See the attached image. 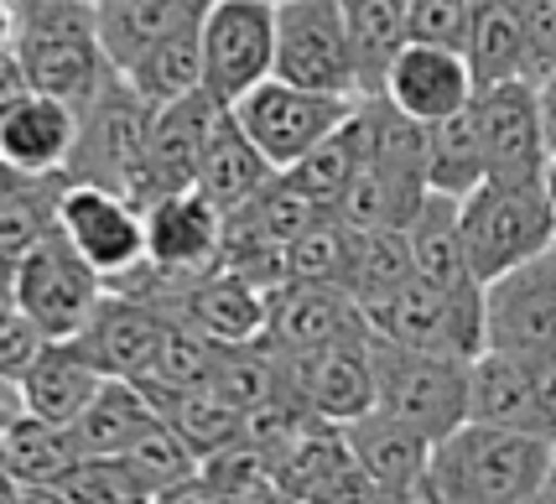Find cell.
Here are the masks:
<instances>
[{
  "label": "cell",
  "instance_id": "1",
  "mask_svg": "<svg viewBox=\"0 0 556 504\" xmlns=\"http://www.w3.org/2000/svg\"><path fill=\"white\" fill-rule=\"evenodd\" d=\"M556 442L520 427L463 421L432 442L421 500L432 504H526L546 494Z\"/></svg>",
  "mask_w": 556,
  "mask_h": 504
},
{
  "label": "cell",
  "instance_id": "2",
  "mask_svg": "<svg viewBox=\"0 0 556 504\" xmlns=\"http://www.w3.org/2000/svg\"><path fill=\"white\" fill-rule=\"evenodd\" d=\"M16 63L26 73V89L84 110L115 73L99 37V0H22Z\"/></svg>",
  "mask_w": 556,
  "mask_h": 504
},
{
  "label": "cell",
  "instance_id": "3",
  "mask_svg": "<svg viewBox=\"0 0 556 504\" xmlns=\"http://www.w3.org/2000/svg\"><path fill=\"white\" fill-rule=\"evenodd\" d=\"M458 224L468 270L479 281H494L509 265L531 261L556 244V203L546 192V177H531V182L484 177L473 192L458 198Z\"/></svg>",
  "mask_w": 556,
  "mask_h": 504
},
{
  "label": "cell",
  "instance_id": "4",
  "mask_svg": "<svg viewBox=\"0 0 556 504\" xmlns=\"http://www.w3.org/2000/svg\"><path fill=\"white\" fill-rule=\"evenodd\" d=\"M468 369L473 360L406 349L395 338L369 333V375H375V406L412 421L416 432L447 437L468 421Z\"/></svg>",
  "mask_w": 556,
  "mask_h": 504
},
{
  "label": "cell",
  "instance_id": "5",
  "mask_svg": "<svg viewBox=\"0 0 556 504\" xmlns=\"http://www.w3.org/2000/svg\"><path fill=\"white\" fill-rule=\"evenodd\" d=\"M151 121H156V104L115 68L110 84L78 110V141H73L63 177L68 182H99V188H115L130 198L146 162Z\"/></svg>",
  "mask_w": 556,
  "mask_h": 504
},
{
  "label": "cell",
  "instance_id": "6",
  "mask_svg": "<svg viewBox=\"0 0 556 504\" xmlns=\"http://www.w3.org/2000/svg\"><path fill=\"white\" fill-rule=\"evenodd\" d=\"M369 333L395 338L406 349H427V354H453V360H479L484 343V287L442 291L432 281L412 276L406 287L364 307Z\"/></svg>",
  "mask_w": 556,
  "mask_h": 504
},
{
  "label": "cell",
  "instance_id": "7",
  "mask_svg": "<svg viewBox=\"0 0 556 504\" xmlns=\"http://www.w3.org/2000/svg\"><path fill=\"white\" fill-rule=\"evenodd\" d=\"M364 94H328V89H302L270 73L266 84H255L250 94H240L229 110L244 125V136L270 156V167L287 172L296 167L313 146H323L343 121L359 110Z\"/></svg>",
  "mask_w": 556,
  "mask_h": 504
},
{
  "label": "cell",
  "instance_id": "8",
  "mask_svg": "<svg viewBox=\"0 0 556 504\" xmlns=\"http://www.w3.org/2000/svg\"><path fill=\"white\" fill-rule=\"evenodd\" d=\"M104 297V276L78 255V244L52 224L42 240L11 265V302L42 338H73Z\"/></svg>",
  "mask_w": 556,
  "mask_h": 504
},
{
  "label": "cell",
  "instance_id": "9",
  "mask_svg": "<svg viewBox=\"0 0 556 504\" xmlns=\"http://www.w3.org/2000/svg\"><path fill=\"white\" fill-rule=\"evenodd\" d=\"M276 78L328 94H359L343 0H276Z\"/></svg>",
  "mask_w": 556,
  "mask_h": 504
},
{
  "label": "cell",
  "instance_id": "10",
  "mask_svg": "<svg viewBox=\"0 0 556 504\" xmlns=\"http://www.w3.org/2000/svg\"><path fill=\"white\" fill-rule=\"evenodd\" d=\"M276 73V0H214L203 16V89L235 104Z\"/></svg>",
  "mask_w": 556,
  "mask_h": 504
},
{
  "label": "cell",
  "instance_id": "11",
  "mask_svg": "<svg viewBox=\"0 0 556 504\" xmlns=\"http://www.w3.org/2000/svg\"><path fill=\"white\" fill-rule=\"evenodd\" d=\"M58 229L104 276V287H115L121 276H130L146 261V218L115 188L63 182V192H58Z\"/></svg>",
  "mask_w": 556,
  "mask_h": 504
},
{
  "label": "cell",
  "instance_id": "12",
  "mask_svg": "<svg viewBox=\"0 0 556 504\" xmlns=\"http://www.w3.org/2000/svg\"><path fill=\"white\" fill-rule=\"evenodd\" d=\"M484 343L505 354L556 349V244L484 281Z\"/></svg>",
  "mask_w": 556,
  "mask_h": 504
},
{
  "label": "cell",
  "instance_id": "13",
  "mask_svg": "<svg viewBox=\"0 0 556 504\" xmlns=\"http://www.w3.org/2000/svg\"><path fill=\"white\" fill-rule=\"evenodd\" d=\"M473 121L484 136L489 177H509V182H531L546 177V121H541V99H535L531 78H505V84H484L473 94Z\"/></svg>",
  "mask_w": 556,
  "mask_h": 504
},
{
  "label": "cell",
  "instance_id": "14",
  "mask_svg": "<svg viewBox=\"0 0 556 504\" xmlns=\"http://www.w3.org/2000/svg\"><path fill=\"white\" fill-rule=\"evenodd\" d=\"M218 110L224 104L208 89H193V94L172 99V104H156L141 177H136V192H130L136 209L167 198V192L198 188V162H203V146H208V130H214Z\"/></svg>",
  "mask_w": 556,
  "mask_h": 504
},
{
  "label": "cell",
  "instance_id": "15",
  "mask_svg": "<svg viewBox=\"0 0 556 504\" xmlns=\"http://www.w3.org/2000/svg\"><path fill=\"white\" fill-rule=\"evenodd\" d=\"M281 354V349H276ZM281 380L287 390L313 406L323 421H354L375 406V375H369V333L339 338L323 349H302V354H281Z\"/></svg>",
  "mask_w": 556,
  "mask_h": 504
},
{
  "label": "cell",
  "instance_id": "16",
  "mask_svg": "<svg viewBox=\"0 0 556 504\" xmlns=\"http://www.w3.org/2000/svg\"><path fill=\"white\" fill-rule=\"evenodd\" d=\"M167 317L156 313L146 297L104 287L99 307L89 313V323L73 333V343L84 349V360L94 364L99 375H121V380H141L151 375V364L162 354V338H167Z\"/></svg>",
  "mask_w": 556,
  "mask_h": 504
},
{
  "label": "cell",
  "instance_id": "17",
  "mask_svg": "<svg viewBox=\"0 0 556 504\" xmlns=\"http://www.w3.org/2000/svg\"><path fill=\"white\" fill-rule=\"evenodd\" d=\"M369 317L354 302V291L333 287V281H296L266 291V343L281 354H302V349H323L339 338H364Z\"/></svg>",
  "mask_w": 556,
  "mask_h": 504
},
{
  "label": "cell",
  "instance_id": "18",
  "mask_svg": "<svg viewBox=\"0 0 556 504\" xmlns=\"http://www.w3.org/2000/svg\"><path fill=\"white\" fill-rule=\"evenodd\" d=\"M146 218V261L172 276H203L224 255V214L198 188L167 192L141 209Z\"/></svg>",
  "mask_w": 556,
  "mask_h": 504
},
{
  "label": "cell",
  "instance_id": "19",
  "mask_svg": "<svg viewBox=\"0 0 556 504\" xmlns=\"http://www.w3.org/2000/svg\"><path fill=\"white\" fill-rule=\"evenodd\" d=\"M380 94L390 104H401L412 121L432 125V121H447L458 115L463 104H473L479 84H473V68L463 48H437V42H406L401 58L390 63L386 73V89Z\"/></svg>",
  "mask_w": 556,
  "mask_h": 504
},
{
  "label": "cell",
  "instance_id": "20",
  "mask_svg": "<svg viewBox=\"0 0 556 504\" xmlns=\"http://www.w3.org/2000/svg\"><path fill=\"white\" fill-rule=\"evenodd\" d=\"M343 442L359 457V468L380 483L386 500H421L427 483V463H432V437L416 432L412 421L390 416V411L369 406L364 416L343 421Z\"/></svg>",
  "mask_w": 556,
  "mask_h": 504
},
{
  "label": "cell",
  "instance_id": "21",
  "mask_svg": "<svg viewBox=\"0 0 556 504\" xmlns=\"http://www.w3.org/2000/svg\"><path fill=\"white\" fill-rule=\"evenodd\" d=\"M78 141V110L68 99L22 89L0 110V162H11L26 177H52L68 167Z\"/></svg>",
  "mask_w": 556,
  "mask_h": 504
},
{
  "label": "cell",
  "instance_id": "22",
  "mask_svg": "<svg viewBox=\"0 0 556 504\" xmlns=\"http://www.w3.org/2000/svg\"><path fill=\"white\" fill-rule=\"evenodd\" d=\"M99 385H104V375L84 360V349L73 338H42V349L31 354V364L16 380V395H22V411L73 427L99 395Z\"/></svg>",
  "mask_w": 556,
  "mask_h": 504
},
{
  "label": "cell",
  "instance_id": "23",
  "mask_svg": "<svg viewBox=\"0 0 556 504\" xmlns=\"http://www.w3.org/2000/svg\"><path fill=\"white\" fill-rule=\"evenodd\" d=\"M468 416L473 421H494V427H520V432L552 437L531 360L526 354H505V349H484L473 360V369H468Z\"/></svg>",
  "mask_w": 556,
  "mask_h": 504
},
{
  "label": "cell",
  "instance_id": "24",
  "mask_svg": "<svg viewBox=\"0 0 556 504\" xmlns=\"http://www.w3.org/2000/svg\"><path fill=\"white\" fill-rule=\"evenodd\" d=\"M270 177H276L270 156L244 136V125L235 121V110L224 104L214 130H208L203 162H198V192L214 203L218 214H235V209H244L255 192L266 188Z\"/></svg>",
  "mask_w": 556,
  "mask_h": 504
},
{
  "label": "cell",
  "instance_id": "25",
  "mask_svg": "<svg viewBox=\"0 0 556 504\" xmlns=\"http://www.w3.org/2000/svg\"><path fill=\"white\" fill-rule=\"evenodd\" d=\"M406 244H412V265L421 281H432L442 291H463V287H484L473 270H468V250H463V224H458V198L453 192L427 188L421 209L406 224Z\"/></svg>",
  "mask_w": 556,
  "mask_h": 504
},
{
  "label": "cell",
  "instance_id": "26",
  "mask_svg": "<svg viewBox=\"0 0 556 504\" xmlns=\"http://www.w3.org/2000/svg\"><path fill=\"white\" fill-rule=\"evenodd\" d=\"M0 457L11 463V474L26 483L31 500H48L52 483L84 457V442H78V432L63 427V421H42V416H31V411H16V416L0 427Z\"/></svg>",
  "mask_w": 556,
  "mask_h": 504
},
{
  "label": "cell",
  "instance_id": "27",
  "mask_svg": "<svg viewBox=\"0 0 556 504\" xmlns=\"http://www.w3.org/2000/svg\"><path fill=\"white\" fill-rule=\"evenodd\" d=\"M214 0H99V37L110 63L125 68L141 48L167 37L177 26H203Z\"/></svg>",
  "mask_w": 556,
  "mask_h": 504
},
{
  "label": "cell",
  "instance_id": "28",
  "mask_svg": "<svg viewBox=\"0 0 556 504\" xmlns=\"http://www.w3.org/2000/svg\"><path fill=\"white\" fill-rule=\"evenodd\" d=\"M141 390L156 401L162 421H167L198 457H214V453H224L229 442L244 437L250 411L235 406L229 395H218L214 385H198V390H156V385H141Z\"/></svg>",
  "mask_w": 556,
  "mask_h": 504
},
{
  "label": "cell",
  "instance_id": "29",
  "mask_svg": "<svg viewBox=\"0 0 556 504\" xmlns=\"http://www.w3.org/2000/svg\"><path fill=\"white\" fill-rule=\"evenodd\" d=\"M463 58L473 68V84H505L526 78V16L520 0H479L468 16V42Z\"/></svg>",
  "mask_w": 556,
  "mask_h": 504
},
{
  "label": "cell",
  "instance_id": "30",
  "mask_svg": "<svg viewBox=\"0 0 556 504\" xmlns=\"http://www.w3.org/2000/svg\"><path fill=\"white\" fill-rule=\"evenodd\" d=\"M162 421L156 401L141 390V380H121V375H104L99 395L89 401V411L73 421V432L84 442V453H125L141 432H151Z\"/></svg>",
  "mask_w": 556,
  "mask_h": 504
},
{
  "label": "cell",
  "instance_id": "31",
  "mask_svg": "<svg viewBox=\"0 0 556 504\" xmlns=\"http://www.w3.org/2000/svg\"><path fill=\"white\" fill-rule=\"evenodd\" d=\"M343 26H349V48L359 68V94H380L390 63L412 42L406 0H343Z\"/></svg>",
  "mask_w": 556,
  "mask_h": 504
},
{
  "label": "cell",
  "instance_id": "32",
  "mask_svg": "<svg viewBox=\"0 0 556 504\" xmlns=\"http://www.w3.org/2000/svg\"><path fill=\"white\" fill-rule=\"evenodd\" d=\"M416 276L412 265V244L406 229H386V224H349V265H343V291H354V302L369 307L390 297L395 287H406Z\"/></svg>",
  "mask_w": 556,
  "mask_h": 504
},
{
  "label": "cell",
  "instance_id": "33",
  "mask_svg": "<svg viewBox=\"0 0 556 504\" xmlns=\"http://www.w3.org/2000/svg\"><path fill=\"white\" fill-rule=\"evenodd\" d=\"M121 73L151 104H172V99L203 89V26H177L167 37H156Z\"/></svg>",
  "mask_w": 556,
  "mask_h": 504
},
{
  "label": "cell",
  "instance_id": "34",
  "mask_svg": "<svg viewBox=\"0 0 556 504\" xmlns=\"http://www.w3.org/2000/svg\"><path fill=\"white\" fill-rule=\"evenodd\" d=\"M489 177V156H484V136L473 121V104H463L458 115L427 125V188L437 192H473Z\"/></svg>",
  "mask_w": 556,
  "mask_h": 504
},
{
  "label": "cell",
  "instance_id": "35",
  "mask_svg": "<svg viewBox=\"0 0 556 504\" xmlns=\"http://www.w3.org/2000/svg\"><path fill=\"white\" fill-rule=\"evenodd\" d=\"M125 463L136 468L146 500H188V489L203 479V457L172 432L167 421H156L151 432H141L125 448Z\"/></svg>",
  "mask_w": 556,
  "mask_h": 504
},
{
  "label": "cell",
  "instance_id": "36",
  "mask_svg": "<svg viewBox=\"0 0 556 504\" xmlns=\"http://www.w3.org/2000/svg\"><path fill=\"white\" fill-rule=\"evenodd\" d=\"M48 500H73V504H136L146 500L136 468L125 463V453H84L63 479L48 489Z\"/></svg>",
  "mask_w": 556,
  "mask_h": 504
},
{
  "label": "cell",
  "instance_id": "37",
  "mask_svg": "<svg viewBox=\"0 0 556 504\" xmlns=\"http://www.w3.org/2000/svg\"><path fill=\"white\" fill-rule=\"evenodd\" d=\"M354 167H359V146H354V130H349V121H343V130H333L323 146H313L296 167H287L281 177H287L296 192H307L313 203H323L328 214L339 209L343 188H349V177H354Z\"/></svg>",
  "mask_w": 556,
  "mask_h": 504
},
{
  "label": "cell",
  "instance_id": "38",
  "mask_svg": "<svg viewBox=\"0 0 556 504\" xmlns=\"http://www.w3.org/2000/svg\"><path fill=\"white\" fill-rule=\"evenodd\" d=\"M468 16H473V0H406V32H412V42L463 48L468 42Z\"/></svg>",
  "mask_w": 556,
  "mask_h": 504
},
{
  "label": "cell",
  "instance_id": "39",
  "mask_svg": "<svg viewBox=\"0 0 556 504\" xmlns=\"http://www.w3.org/2000/svg\"><path fill=\"white\" fill-rule=\"evenodd\" d=\"M526 16V78L541 84L556 68V0H520Z\"/></svg>",
  "mask_w": 556,
  "mask_h": 504
},
{
  "label": "cell",
  "instance_id": "40",
  "mask_svg": "<svg viewBox=\"0 0 556 504\" xmlns=\"http://www.w3.org/2000/svg\"><path fill=\"white\" fill-rule=\"evenodd\" d=\"M531 360V375H535V390H541V411H546V427L556 437V349L546 354H526Z\"/></svg>",
  "mask_w": 556,
  "mask_h": 504
},
{
  "label": "cell",
  "instance_id": "41",
  "mask_svg": "<svg viewBox=\"0 0 556 504\" xmlns=\"http://www.w3.org/2000/svg\"><path fill=\"white\" fill-rule=\"evenodd\" d=\"M22 89H26V73H22V63H16V48H5L0 52V110L22 94Z\"/></svg>",
  "mask_w": 556,
  "mask_h": 504
},
{
  "label": "cell",
  "instance_id": "42",
  "mask_svg": "<svg viewBox=\"0 0 556 504\" xmlns=\"http://www.w3.org/2000/svg\"><path fill=\"white\" fill-rule=\"evenodd\" d=\"M535 99H541V121H546V141L556 146V68L535 84Z\"/></svg>",
  "mask_w": 556,
  "mask_h": 504
},
{
  "label": "cell",
  "instance_id": "43",
  "mask_svg": "<svg viewBox=\"0 0 556 504\" xmlns=\"http://www.w3.org/2000/svg\"><path fill=\"white\" fill-rule=\"evenodd\" d=\"M16 32H22V0H0V52L16 48Z\"/></svg>",
  "mask_w": 556,
  "mask_h": 504
},
{
  "label": "cell",
  "instance_id": "44",
  "mask_svg": "<svg viewBox=\"0 0 556 504\" xmlns=\"http://www.w3.org/2000/svg\"><path fill=\"white\" fill-rule=\"evenodd\" d=\"M11 500H31V494H26V483L11 474V463L0 457V504H11Z\"/></svg>",
  "mask_w": 556,
  "mask_h": 504
},
{
  "label": "cell",
  "instance_id": "45",
  "mask_svg": "<svg viewBox=\"0 0 556 504\" xmlns=\"http://www.w3.org/2000/svg\"><path fill=\"white\" fill-rule=\"evenodd\" d=\"M26 182V172H16L11 162H0V198H11V192Z\"/></svg>",
  "mask_w": 556,
  "mask_h": 504
},
{
  "label": "cell",
  "instance_id": "46",
  "mask_svg": "<svg viewBox=\"0 0 556 504\" xmlns=\"http://www.w3.org/2000/svg\"><path fill=\"white\" fill-rule=\"evenodd\" d=\"M546 192H552V203H556V146H552V156H546Z\"/></svg>",
  "mask_w": 556,
  "mask_h": 504
},
{
  "label": "cell",
  "instance_id": "47",
  "mask_svg": "<svg viewBox=\"0 0 556 504\" xmlns=\"http://www.w3.org/2000/svg\"><path fill=\"white\" fill-rule=\"evenodd\" d=\"M541 500H556V457H552V474H546V494Z\"/></svg>",
  "mask_w": 556,
  "mask_h": 504
},
{
  "label": "cell",
  "instance_id": "48",
  "mask_svg": "<svg viewBox=\"0 0 556 504\" xmlns=\"http://www.w3.org/2000/svg\"><path fill=\"white\" fill-rule=\"evenodd\" d=\"M473 5H479V0H473Z\"/></svg>",
  "mask_w": 556,
  "mask_h": 504
}]
</instances>
